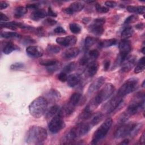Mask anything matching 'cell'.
Returning a JSON list of instances; mask_svg holds the SVG:
<instances>
[{
	"label": "cell",
	"instance_id": "cell-1",
	"mask_svg": "<svg viewBox=\"0 0 145 145\" xmlns=\"http://www.w3.org/2000/svg\"><path fill=\"white\" fill-rule=\"evenodd\" d=\"M91 128L88 122L78 123L63 137L62 144H72L76 139L86 135Z\"/></svg>",
	"mask_w": 145,
	"mask_h": 145
},
{
	"label": "cell",
	"instance_id": "cell-2",
	"mask_svg": "<svg viewBox=\"0 0 145 145\" xmlns=\"http://www.w3.org/2000/svg\"><path fill=\"white\" fill-rule=\"evenodd\" d=\"M144 94L143 92L137 93L131 99L127 110L122 117L121 121H125L130 116L135 114L144 109Z\"/></svg>",
	"mask_w": 145,
	"mask_h": 145
},
{
	"label": "cell",
	"instance_id": "cell-3",
	"mask_svg": "<svg viewBox=\"0 0 145 145\" xmlns=\"http://www.w3.org/2000/svg\"><path fill=\"white\" fill-rule=\"evenodd\" d=\"M48 137L45 129L39 126H31L27 132L26 142L30 144H41L44 143Z\"/></svg>",
	"mask_w": 145,
	"mask_h": 145
},
{
	"label": "cell",
	"instance_id": "cell-4",
	"mask_svg": "<svg viewBox=\"0 0 145 145\" xmlns=\"http://www.w3.org/2000/svg\"><path fill=\"white\" fill-rule=\"evenodd\" d=\"M115 91L114 86L111 83H106L98 92L97 95L91 100L88 106L92 110H94L103 101L107 100L112 95Z\"/></svg>",
	"mask_w": 145,
	"mask_h": 145
},
{
	"label": "cell",
	"instance_id": "cell-5",
	"mask_svg": "<svg viewBox=\"0 0 145 145\" xmlns=\"http://www.w3.org/2000/svg\"><path fill=\"white\" fill-rule=\"evenodd\" d=\"M48 101L43 96H39L33 100L29 105V112L36 118L42 117L47 109Z\"/></svg>",
	"mask_w": 145,
	"mask_h": 145
},
{
	"label": "cell",
	"instance_id": "cell-6",
	"mask_svg": "<svg viewBox=\"0 0 145 145\" xmlns=\"http://www.w3.org/2000/svg\"><path fill=\"white\" fill-rule=\"evenodd\" d=\"M113 120L112 118H109L106 119L94 132L91 144H96L98 142H99L100 140L103 139L108 134L109 130H110L111 126L112 125Z\"/></svg>",
	"mask_w": 145,
	"mask_h": 145
},
{
	"label": "cell",
	"instance_id": "cell-7",
	"mask_svg": "<svg viewBox=\"0 0 145 145\" xmlns=\"http://www.w3.org/2000/svg\"><path fill=\"white\" fill-rule=\"evenodd\" d=\"M138 79L135 77H132L127 79L120 87L117 94L123 97L135 90L138 84Z\"/></svg>",
	"mask_w": 145,
	"mask_h": 145
},
{
	"label": "cell",
	"instance_id": "cell-8",
	"mask_svg": "<svg viewBox=\"0 0 145 145\" xmlns=\"http://www.w3.org/2000/svg\"><path fill=\"white\" fill-rule=\"evenodd\" d=\"M65 126L63 117L59 114L54 116L50 121L48 127L49 131L53 133L56 134L61 131Z\"/></svg>",
	"mask_w": 145,
	"mask_h": 145
},
{
	"label": "cell",
	"instance_id": "cell-9",
	"mask_svg": "<svg viewBox=\"0 0 145 145\" xmlns=\"http://www.w3.org/2000/svg\"><path fill=\"white\" fill-rule=\"evenodd\" d=\"M105 20L104 18H97L94 20L92 24L88 27V30L89 32L96 36H100L104 31L103 25L105 24Z\"/></svg>",
	"mask_w": 145,
	"mask_h": 145
},
{
	"label": "cell",
	"instance_id": "cell-10",
	"mask_svg": "<svg viewBox=\"0 0 145 145\" xmlns=\"http://www.w3.org/2000/svg\"><path fill=\"white\" fill-rule=\"evenodd\" d=\"M122 98L123 97L117 94L112 97L104 106V110L105 112L107 114L112 113L122 102Z\"/></svg>",
	"mask_w": 145,
	"mask_h": 145
},
{
	"label": "cell",
	"instance_id": "cell-11",
	"mask_svg": "<svg viewBox=\"0 0 145 145\" xmlns=\"http://www.w3.org/2000/svg\"><path fill=\"white\" fill-rule=\"evenodd\" d=\"M120 54L119 57L122 59V62L128 57L129 54L131 50V44L128 40H122L118 45Z\"/></svg>",
	"mask_w": 145,
	"mask_h": 145
},
{
	"label": "cell",
	"instance_id": "cell-12",
	"mask_svg": "<svg viewBox=\"0 0 145 145\" xmlns=\"http://www.w3.org/2000/svg\"><path fill=\"white\" fill-rule=\"evenodd\" d=\"M133 123H128L123 124L119 126L115 131L114 135L116 138L119 139L129 135L133 125Z\"/></svg>",
	"mask_w": 145,
	"mask_h": 145
},
{
	"label": "cell",
	"instance_id": "cell-13",
	"mask_svg": "<svg viewBox=\"0 0 145 145\" xmlns=\"http://www.w3.org/2000/svg\"><path fill=\"white\" fill-rule=\"evenodd\" d=\"M56 42L63 46H70L74 45L77 42V38L73 35L65 37H58L56 40Z\"/></svg>",
	"mask_w": 145,
	"mask_h": 145
},
{
	"label": "cell",
	"instance_id": "cell-14",
	"mask_svg": "<svg viewBox=\"0 0 145 145\" xmlns=\"http://www.w3.org/2000/svg\"><path fill=\"white\" fill-rule=\"evenodd\" d=\"M26 53L32 58L41 57L44 54L43 49L37 45H30L26 48Z\"/></svg>",
	"mask_w": 145,
	"mask_h": 145
},
{
	"label": "cell",
	"instance_id": "cell-15",
	"mask_svg": "<svg viewBox=\"0 0 145 145\" xmlns=\"http://www.w3.org/2000/svg\"><path fill=\"white\" fill-rule=\"evenodd\" d=\"M136 64V57L134 56L127 57L122 62L121 71L123 72H128Z\"/></svg>",
	"mask_w": 145,
	"mask_h": 145
},
{
	"label": "cell",
	"instance_id": "cell-16",
	"mask_svg": "<svg viewBox=\"0 0 145 145\" xmlns=\"http://www.w3.org/2000/svg\"><path fill=\"white\" fill-rule=\"evenodd\" d=\"M84 7V5L80 2H74L66 8L63 9V11L67 14H73L74 12L82 11Z\"/></svg>",
	"mask_w": 145,
	"mask_h": 145
},
{
	"label": "cell",
	"instance_id": "cell-17",
	"mask_svg": "<svg viewBox=\"0 0 145 145\" xmlns=\"http://www.w3.org/2000/svg\"><path fill=\"white\" fill-rule=\"evenodd\" d=\"M105 78L104 76H100L96 78L89 86L88 93L91 94L97 91L105 83Z\"/></svg>",
	"mask_w": 145,
	"mask_h": 145
},
{
	"label": "cell",
	"instance_id": "cell-18",
	"mask_svg": "<svg viewBox=\"0 0 145 145\" xmlns=\"http://www.w3.org/2000/svg\"><path fill=\"white\" fill-rule=\"evenodd\" d=\"M99 69V64L96 61H92L88 63L84 73L85 75L87 77H92L94 76Z\"/></svg>",
	"mask_w": 145,
	"mask_h": 145
},
{
	"label": "cell",
	"instance_id": "cell-19",
	"mask_svg": "<svg viewBox=\"0 0 145 145\" xmlns=\"http://www.w3.org/2000/svg\"><path fill=\"white\" fill-rule=\"evenodd\" d=\"M1 27L6 28L12 30H16L17 28H27V26L23 23L16 22H1Z\"/></svg>",
	"mask_w": 145,
	"mask_h": 145
},
{
	"label": "cell",
	"instance_id": "cell-20",
	"mask_svg": "<svg viewBox=\"0 0 145 145\" xmlns=\"http://www.w3.org/2000/svg\"><path fill=\"white\" fill-rule=\"evenodd\" d=\"M80 53V50L78 48L72 47L66 50L62 54L63 57L66 59H71L75 58Z\"/></svg>",
	"mask_w": 145,
	"mask_h": 145
},
{
	"label": "cell",
	"instance_id": "cell-21",
	"mask_svg": "<svg viewBox=\"0 0 145 145\" xmlns=\"http://www.w3.org/2000/svg\"><path fill=\"white\" fill-rule=\"evenodd\" d=\"M81 76L78 73H74L70 74L67 77V84L70 87H74L76 86L80 81Z\"/></svg>",
	"mask_w": 145,
	"mask_h": 145
},
{
	"label": "cell",
	"instance_id": "cell-22",
	"mask_svg": "<svg viewBox=\"0 0 145 145\" xmlns=\"http://www.w3.org/2000/svg\"><path fill=\"white\" fill-rule=\"evenodd\" d=\"M18 49V47L11 41H7L2 43V52L6 54H8Z\"/></svg>",
	"mask_w": 145,
	"mask_h": 145
},
{
	"label": "cell",
	"instance_id": "cell-23",
	"mask_svg": "<svg viewBox=\"0 0 145 145\" xmlns=\"http://www.w3.org/2000/svg\"><path fill=\"white\" fill-rule=\"evenodd\" d=\"M47 15L45 10L43 9H37L31 13V18L33 20L37 21L45 18Z\"/></svg>",
	"mask_w": 145,
	"mask_h": 145
},
{
	"label": "cell",
	"instance_id": "cell-24",
	"mask_svg": "<svg viewBox=\"0 0 145 145\" xmlns=\"http://www.w3.org/2000/svg\"><path fill=\"white\" fill-rule=\"evenodd\" d=\"M46 96L47 97V101L48 100H50V101H56L59 100L61 97V95L58 91L56 89H50L46 93Z\"/></svg>",
	"mask_w": 145,
	"mask_h": 145
},
{
	"label": "cell",
	"instance_id": "cell-25",
	"mask_svg": "<svg viewBox=\"0 0 145 145\" xmlns=\"http://www.w3.org/2000/svg\"><path fill=\"white\" fill-rule=\"evenodd\" d=\"M126 10L129 12L143 14L145 12V7L144 6H127Z\"/></svg>",
	"mask_w": 145,
	"mask_h": 145
},
{
	"label": "cell",
	"instance_id": "cell-26",
	"mask_svg": "<svg viewBox=\"0 0 145 145\" xmlns=\"http://www.w3.org/2000/svg\"><path fill=\"white\" fill-rule=\"evenodd\" d=\"M117 42V40L116 39H110L101 40L99 42V46L100 48H108L115 45Z\"/></svg>",
	"mask_w": 145,
	"mask_h": 145
},
{
	"label": "cell",
	"instance_id": "cell-27",
	"mask_svg": "<svg viewBox=\"0 0 145 145\" xmlns=\"http://www.w3.org/2000/svg\"><path fill=\"white\" fill-rule=\"evenodd\" d=\"M103 117H104V115L102 113L98 112V113H96L95 114H94V116L92 117V118L90 122H89V124L91 126V127H92V126L98 124L100 122L102 121V120L103 119Z\"/></svg>",
	"mask_w": 145,
	"mask_h": 145
},
{
	"label": "cell",
	"instance_id": "cell-28",
	"mask_svg": "<svg viewBox=\"0 0 145 145\" xmlns=\"http://www.w3.org/2000/svg\"><path fill=\"white\" fill-rule=\"evenodd\" d=\"M134 29L132 27H126L123 29L121 32V38L122 40H127V39L131 37L134 33Z\"/></svg>",
	"mask_w": 145,
	"mask_h": 145
},
{
	"label": "cell",
	"instance_id": "cell-29",
	"mask_svg": "<svg viewBox=\"0 0 145 145\" xmlns=\"http://www.w3.org/2000/svg\"><path fill=\"white\" fill-rule=\"evenodd\" d=\"M81 98V94L78 92H75L72 93L69 99L68 103L71 105L75 107L79 103Z\"/></svg>",
	"mask_w": 145,
	"mask_h": 145
},
{
	"label": "cell",
	"instance_id": "cell-30",
	"mask_svg": "<svg viewBox=\"0 0 145 145\" xmlns=\"http://www.w3.org/2000/svg\"><path fill=\"white\" fill-rule=\"evenodd\" d=\"M145 67V58L144 57H142L138 62L135 69L134 72L135 73L138 74L142 72L144 70Z\"/></svg>",
	"mask_w": 145,
	"mask_h": 145
},
{
	"label": "cell",
	"instance_id": "cell-31",
	"mask_svg": "<svg viewBox=\"0 0 145 145\" xmlns=\"http://www.w3.org/2000/svg\"><path fill=\"white\" fill-rule=\"evenodd\" d=\"M27 12V8L23 6H19L16 7L14 11V16L17 18L23 16Z\"/></svg>",
	"mask_w": 145,
	"mask_h": 145
},
{
	"label": "cell",
	"instance_id": "cell-32",
	"mask_svg": "<svg viewBox=\"0 0 145 145\" xmlns=\"http://www.w3.org/2000/svg\"><path fill=\"white\" fill-rule=\"evenodd\" d=\"M1 37L5 39H15V38H20L21 35L15 32H2L1 33Z\"/></svg>",
	"mask_w": 145,
	"mask_h": 145
},
{
	"label": "cell",
	"instance_id": "cell-33",
	"mask_svg": "<svg viewBox=\"0 0 145 145\" xmlns=\"http://www.w3.org/2000/svg\"><path fill=\"white\" fill-rule=\"evenodd\" d=\"M98 39L94 37H91L88 36L85 39L84 41V45L85 47L87 49L91 48L92 46H93L96 42H97Z\"/></svg>",
	"mask_w": 145,
	"mask_h": 145
},
{
	"label": "cell",
	"instance_id": "cell-34",
	"mask_svg": "<svg viewBox=\"0 0 145 145\" xmlns=\"http://www.w3.org/2000/svg\"><path fill=\"white\" fill-rule=\"evenodd\" d=\"M142 127V123H134L129 135L131 137H135L136 135L138 134L140 130H141Z\"/></svg>",
	"mask_w": 145,
	"mask_h": 145
},
{
	"label": "cell",
	"instance_id": "cell-35",
	"mask_svg": "<svg viewBox=\"0 0 145 145\" xmlns=\"http://www.w3.org/2000/svg\"><path fill=\"white\" fill-rule=\"evenodd\" d=\"M61 50L60 47L55 44H49L46 47V51L50 54H57Z\"/></svg>",
	"mask_w": 145,
	"mask_h": 145
},
{
	"label": "cell",
	"instance_id": "cell-36",
	"mask_svg": "<svg viewBox=\"0 0 145 145\" xmlns=\"http://www.w3.org/2000/svg\"><path fill=\"white\" fill-rule=\"evenodd\" d=\"M39 63H40V65L42 66L50 67L58 64V62L56 59H42V60H41L39 62Z\"/></svg>",
	"mask_w": 145,
	"mask_h": 145
},
{
	"label": "cell",
	"instance_id": "cell-37",
	"mask_svg": "<svg viewBox=\"0 0 145 145\" xmlns=\"http://www.w3.org/2000/svg\"><path fill=\"white\" fill-rule=\"evenodd\" d=\"M59 106L57 105H54L52 106L49 110L47 111L46 113V117L47 118H49L54 116V114L58 111Z\"/></svg>",
	"mask_w": 145,
	"mask_h": 145
},
{
	"label": "cell",
	"instance_id": "cell-38",
	"mask_svg": "<svg viewBox=\"0 0 145 145\" xmlns=\"http://www.w3.org/2000/svg\"><path fill=\"white\" fill-rule=\"evenodd\" d=\"M69 28L71 32L74 34H78L81 32V27L77 23H70L69 25Z\"/></svg>",
	"mask_w": 145,
	"mask_h": 145
},
{
	"label": "cell",
	"instance_id": "cell-39",
	"mask_svg": "<svg viewBox=\"0 0 145 145\" xmlns=\"http://www.w3.org/2000/svg\"><path fill=\"white\" fill-rule=\"evenodd\" d=\"M76 68V63L75 62H71L70 63H69L68 65H67L63 69L62 71L66 73L67 74V73L71 72V71H74Z\"/></svg>",
	"mask_w": 145,
	"mask_h": 145
},
{
	"label": "cell",
	"instance_id": "cell-40",
	"mask_svg": "<svg viewBox=\"0 0 145 145\" xmlns=\"http://www.w3.org/2000/svg\"><path fill=\"white\" fill-rule=\"evenodd\" d=\"M99 56V52L98 50L96 49H92L91 50L88 52L87 54V56L88 58L90 59L91 58L92 59H96Z\"/></svg>",
	"mask_w": 145,
	"mask_h": 145
},
{
	"label": "cell",
	"instance_id": "cell-41",
	"mask_svg": "<svg viewBox=\"0 0 145 145\" xmlns=\"http://www.w3.org/2000/svg\"><path fill=\"white\" fill-rule=\"evenodd\" d=\"M24 65L23 63L22 62H16L13 64H12L10 66V69L14 71H16V70H19L24 68Z\"/></svg>",
	"mask_w": 145,
	"mask_h": 145
},
{
	"label": "cell",
	"instance_id": "cell-42",
	"mask_svg": "<svg viewBox=\"0 0 145 145\" xmlns=\"http://www.w3.org/2000/svg\"><path fill=\"white\" fill-rule=\"evenodd\" d=\"M95 8L96 11L99 13H106L109 11V9L108 7L101 6L100 4L96 3L95 5Z\"/></svg>",
	"mask_w": 145,
	"mask_h": 145
},
{
	"label": "cell",
	"instance_id": "cell-43",
	"mask_svg": "<svg viewBox=\"0 0 145 145\" xmlns=\"http://www.w3.org/2000/svg\"><path fill=\"white\" fill-rule=\"evenodd\" d=\"M137 18H138L137 16H136L135 15H131V16L127 17L125 21L124 22V24H128L129 23H133V22H134L137 19Z\"/></svg>",
	"mask_w": 145,
	"mask_h": 145
},
{
	"label": "cell",
	"instance_id": "cell-44",
	"mask_svg": "<svg viewBox=\"0 0 145 145\" xmlns=\"http://www.w3.org/2000/svg\"><path fill=\"white\" fill-rule=\"evenodd\" d=\"M67 77H68V76H67V74L65 73V72H63V71L61 72L58 74V79L60 81H61V82H65L67 81Z\"/></svg>",
	"mask_w": 145,
	"mask_h": 145
},
{
	"label": "cell",
	"instance_id": "cell-45",
	"mask_svg": "<svg viewBox=\"0 0 145 145\" xmlns=\"http://www.w3.org/2000/svg\"><path fill=\"white\" fill-rule=\"evenodd\" d=\"M89 58L87 56H85L84 57H83L79 62V63L80 64V65L81 66H84V65H87V64L88 63V61H89Z\"/></svg>",
	"mask_w": 145,
	"mask_h": 145
},
{
	"label": "cell",
	"instance_id": "cell-46",
	"mask_svg": "<svg viewBox=\"0 0 145 145\" xmlns=\"http://www.w3.org/2000/svg\"><path fill=\"white\" fill-rule=\"evenodd\" d=\"M54 32L56 34H65L66 33L65 29L61 26L57 27L54 29Z\"/></svg>",
	"mask_w": 145,
	"mask_h": 145
},
{
	"label": "cell",
	"instance_id": "cell-47",
	"mask_svg": "<svg viewBox=\"0 0 145 145\" xmlns=\"http://www.w3.org/2000/svg\"><path fill=\"white\" fill-rule=\"evenodd\" d=\"M44 23L48 25H54L57 23V21L52 18H47L44 21Z\"/></svg>",
	"mask_w": 145,
	"mask_h": 145
},
{
	"label": "cell",
	"instance_id": "cell-48",
	"mask_svg": "<svg viewBox=\"0 0 145 145\" xmlns=\"http://www.w3.org/2000/svg\"><path fill=\"white\" fill-rule=\"evenodd\" d=\"M105 5L108 7L113 8L117 6V3L115 1H107L105 2Z\"/></svg>",
	"mask_w": 145,
	"mask_h": 145
},
{
	"label": "cell",
	"instance_id": "cell-49",
	"mask_svg": "<svg viewBox=\"0 0 145 145\" xmlns=\"http://www.w3.org/2000/svg\"><path fill=\"white\" fill-rule=\"evenodd\" d=\"M47 14H48V15H49L50 16H52V17H56L57 16V14L52 10V8L50 7H48Z\"/></svg>",
	"mask_w": 145,
	"mask_h": 145
},
{
	"label": "cell",
	"instance_id": "cell-50",
	"mask_svg": "<svg viewBox=\"0 0 145 145\" xmlns=\"http://www.w3.org/2000/svg\"><path fill=\"white\" fill-rule=\"evenodd\" d=\"M38 7H39V5L38 4H35V3H33V4H28L26 6V8H29V9H35V10L38 9Z\"/></svg>",
	"mask_w": 145,
	"mask_h": 145
},
{
	"label": "cell",
	"instance_id": "cell-51",
	"mask_svg": "<svg viewBox=\"0 0 145 145\" xmlns=\"http://www.w3.org/2000/svg\"><path fill=\"white\" fill-rule=\"evenodd\" d=\"M110 65V61L108 59L105 60L104 62V70L105 71H107L109 69Z\"/></svg>",
	"mask_w": 145,
	"mask_h": 145
},
{
	"label": "cell",
	"instance_id": "cell-52",
	"mask_svg": "<svg viewBox=\"0 0 145 145\" xmlns=\"http://www.w3.org/2000/svg\"><path fill=\"white\" fill-rule=\"evenodd\" d=\"M0 20L1 21V22H7L9 20V18L4 14H3L2 12L0 13Z\"/></svg>",
	"mask_w": 145,
	"mask_h": 145
},
{
	"label": "cell",
	"instance_id": "cell-53",
	"mask_svg": "<svg viewBox=\"0 0 145 145\" xmlns=\"http://www.w3.org/2000/svg\"><path fill=\"white\" fill-rule=\"evenodd\" d=\"M9 6L8 3L5 1H1L0 2V9L3 10Z\"/></svg>",
	"mask_w": 145,
	"mask_h": 145
},
{
	"label": "cell",
	"instance_id": "cell-54",
	"mask_svg": "<svg viewBox=\"0 0 145 145\" xmlns=\"http://www.w3.org/2000/svg\"><path fill=\"white\" fill-rule=\"evenodd\" d=\"M144 141H145V135H144V132H143L140 138V139H139V142H140V143L142 144H144Z\"/></svg>",
	"mask_w": 145,
	"mask_h": 145
},
{
	"label": "cell",
	"instance_id": "cell-55",
	"mask_svg": "<svg viewBox=\"0 0 145 145\" xmlns=\"http://www.w3.org/2000/svg\"><path fill=\"white\" fill-rule=\"evenodd\" d=\"M144 27V24L142 23H139V24H137L136 25H135V28L138 29H143Z\"/></svg>",
	"mask_w": 145,
	"mask_h": 145
},
{
	"label": "cell",
	"instance_id": "cell-56",
	"mask_svg": "<svg viewBox=\"0 0 145 145\" xmlns=\"http://www.w3.org/2000/svg\"><path fill=\"white\" fill-rule=\"evenodd\" d=\"M129 142V140L128 139H125L124 140H123V142H122L120 144H127Z\"/></svg>",
	"mask_w": 145,
	"mask_h": 145
},
{
	"label": "cell",
	"instance_id": "cell-57",
	"mask_svg": "<svg viewBox=\"0 0 145 145\" xmlns=\"http://www.w3.org/2000/svg\"><path fill=\"white\" fill-rule=\"evenodd\" d=\"M141 52H142L143 54H144V47L142 48V49H141Z\"/></svg>",
	"mask_w": 145,
	"mask_h": 145
}]
</instances>
